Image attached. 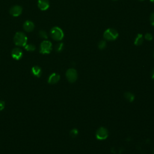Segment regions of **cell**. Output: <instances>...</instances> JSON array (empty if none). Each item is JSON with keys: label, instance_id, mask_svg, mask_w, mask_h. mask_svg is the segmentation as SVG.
Segmentation results:
<instances>
[{"label": "cell", "instance_id": "27", "mask_svg": "<svg viewBox=\"0 0 154 154\" xmlns=\"http://www.w3.org/2000/svg\"><path fill=\"white\" fill-rule=\"evenodd\" d=\"M114 1H116V0H114Z\"/></svg>", "mask_w": 154, "mask_h": 154}, {"label": "cell", "instance_id": "25", "mask_svg": "<svg viewBox=\"0 0 154 154\" xmlns=\"http://www.w3.org/2000/svg\"><path fill=\"white\" fill-rule=\"evenodd\" d=\"M138 1H145V0H138Z\"/></svg>", "mask_w": 154, "mask_h": 154}, {"label": "cell", "instance_id": "7", "mask_svg": "<svg viewBox=\"0 0 154 154\" xmlns=\"http://www.w3.org/2000/svg\"><path fill=\"white\" fill-rule=\"evenodd\" d=\"M22 8L19 5H14L10 8V13L14 17H18L22 14Z\"/></svg>", "mask_w": 154, "mask_h": 154}, {"label": "cell", "instance_id": "22", "mask_svg": "<svg viewBox=\"0 0 154 154\" xmlns=\"http://www.w3.org/2000/svg\"><path fill=\"white\" fill-rule=\"evenodd\" d=\"M5 107V102L3 101L0 100V111L3 110Z\"/></svg>", "mask_w": 154, "mask_h": 154}, {"label": "cell", "instance_id": "4", "mask_svg": "<svg viewBox=\"0 0 154 154\" xmlns=\"http://www.w3.org/2000/svg\"><path fill=\"white\" fill-rule=\"evenodd\" d=\"M52 50V45L50 41L44 40L41 43L40 52L43 54H50Z\"/></svg>", "mask_w": 154, "mask_h": 154}, {"label": "cell", "instance_id": "9", "mask_svg": "<svg viewBox=\"0 0 154 154\" xmlns=\"http://www.w3.org/2000/svg\"><path fill=\"white\" fill-rule=\"evenodd\" d=\"M60 79V76L56 74V73H53L48 78V83L50 84H54L57 83Z\"/></svg>", "mask_w": 154, "mask_h": 154}, {"label": "cell", "instance_id": "5", "mask_svg": "<svg viewBox=\"0 0 154 154\" xmlns=\"http://www.w3.org/2000/svg\"><path fill=\"white\" fill-rule=\"evenodd\" d=\"M108 137V131L104 127H101L97 129L96 132V137L99 140H104Z\"/></svg>", "mask_w": 154, "mask_h": 154}, {"label": "cell", "instance_id": "2", "mask_svg": "<svg viewBox=\"0 0 154 154\" xmlns=\"http://www.w3.org/2000/svg\"><path fill=\"white\" fill-rule=\"evenodd\" d=\"M104 38L108 41H114L119 37L118 31L112 28H109L104 33Z\"/></svg>", "mask_w": 154, "mask_h": 154}, {"label": "cell", "instance_id": "3", "mask_svg": "<svg viewBox=\"0 0 154 154\" xmlns=\"http://www.w3.org/2000/svg\"><path fill=\"white\" fill-rule=\"evenodd\" d=\"M51 37L56 41H61L64 37V33L63 30L58 27H54L50 31Z\"/></svg>", "mask_w": 154, "mask_h": 154}, {"label": "cell", "instance_id": "1", "mask_svg": "<svg viewBox=\"0 0 154 154\" xmlns=\"http://www.w3.org/2000/svg\"><path fill=\"white\" fill-rule=\"evenodd\" d=\"M14 42L17 46H25L27 44V37L22 32H18L14 37Z\"/></svg>", "mask_w": 154, "mask_h": 154}, {"label": "cell", "instance_id": "23", "mask_svg": "<svg viewBox=\"0 0 154 154\" xmlns=\"http://www.w3.org/2000/svg\"><path fill=\"white\" fill-rule=\"evenodd\" d=\"M152 78L153 80H154V69L152 71Z\"/></svg>", "mask_w": 154, "mask_h": 154}, {"label": "cell", "instance_id": "12", "mask_svg": "<svg viewBox=\"0 0 154 154\" xmlns=\"http://www.w3.org/2000/svg\"><path fill=\"white\" fill-rule=\"evenodd\" d=\"M143 36L141 33H138L134 40V45L136 46H140L143 43Z\"/></svg>", "mask_w": 154, "mask_h": 154}, {"label": "cell", "instance_id": "15", "mask_svg": "<svg viewBox=\"0 0 154 154\" xmlns=\"http://www.w3.org/2000/svg\"><path fill=\"white\" fill-rule=\"evenodd\" d=\"M106 46H107V42L105 40H100L98 42V44H97V46H98V48L99 50H104V49L106 48Z\"/></svg>", "mask_w": 154, "mask_h": 154}, {"label": "cell", "instance_id": "16", "mask_svg": "<svg viewBox=\"0 0 154 154\" xmlns=\"http://www.w3.org/2000/svg\"><path fill=\"white\" fill-rule=\"evenodd\" d=\"M25 49L27 51H34L36 50V46L33 44H27L25 46Z\"/></svg>", "mask_w": 154, "mask_h": 154}, {"label": "cell", "instance_id": "6", "mask_svg": "<svg viewBox=\"0 0 154 154\" xmlns=\"http://www.w3.org/2000/svg\"><path fill=\"white\" fill-rule=\"evenodd\" d=\"M66 76L67 80L70 82H74L78 78V73L75 69L71 68L68 69L66 71Z\"/></svg>", "mask_w": 154, "mask_h": 154}, {"label": "cell", "instance_id": "17", "mask_svg": "<svg viewBox=\"0 0 154 154\" xmlns=\"http://www.w3.org/2000/svg\"><path fill=\"white\" fill-rule=\"evenodd\" d=\"M63 48H64L63 43H59V44L56 45L55 48L56 51L59 52H61L63 50Z\"/></svg>", "mask_w": 154, "mask_h": 154}, {"label": "cell", "instance_id": "20", "mask_svg": "<svg viewBox=\"0 0 154 154\" xmlns=\"http://www.w3.org/2000/svg\"><path fill=\"white\" fill-rule=\"evenodd\" d=\"M144 39L148 41H151L153 39V36L151 33H146L144 35Z\"/></svg>", "mask_w": 154, "mask_h": 154}, {"label": "cell", "instance_id": "8", "mask_svg": "<svg viewBox=\"0 0 154 154\" xmlns=\"http://www.w3.org/2000/svg\"><path fill=\"white\" fill-rule=\"evenodd\" d=\"M23 52L19 48H14L12 51V57L16 60H19L22 57Z\"/></svg>", "mask_w": 154, "mask_h": 154}, {"label": "cell", "instance_id": "13", "mask_svg": "<svg viewBox=\"0 0 154 154\" xmlns=\"http://www.w3.org/2000/svg\"><path fill=\"white\" fill-rule=\"evenodd\" d=\"M31 72L33 75L36 77H40L42 74V70L40 67L37 66L33 67L31 69Z\"/></svg>", "mask_w": 154, "mask_h": 154}, {"label": "cell", "instance_id": "21", "mask_svg": "<svg viewBox=\"0 0 154 154\" xmlns=\"http://www.w3.org/2000/svg\"><path fill=\"white\" fill-rule=\"evenodd\" d=\"M149 20H150V22H151V25L154 27V12L151 13Z\"/></svg>", "mask_w": 154, "mask_h": 154}, {"label": "cell", "instance_id": "14", "mask_svg": "<svg viewBox=\"0 0 154 154\" xmlns=\"http://www.w3.org/2000/svg\"><path fill=\"white\" fill-rule=\"evenodd\" d=\"M124 97H125V98L127 99V101H128L129 102H132L134 101V98H135V97H134V95H133L132 93L131 92H126L124 94Z\"/></svg>", "mask_w": 154, "mask_h": 154}, {"label": "cell", "instance_id": "26", "mask_svg": "<svg viewBox=\"0 0 154 154\" xmlns=\"http://www.w3.org/2000/svg\"><path fill=\"white\" fill-rule=\"evenodd\" d=\"M153 56H154V54H153Z\"/></svg>", "mask_w": 154, "mask_h": 154}, {"label": "cell", "instance_id": "24", "mask_svg": "<svg viewBox=\"0 0 154 154\" xmlns=\"http://www.w3.org/2000/svg\"><path fill=\"white\" fill-rule=\"evenodd\" d=\"M150 1L152 2V3H154V0H150Z\"/></svg>", "mask_w": 154, "mask_h": 154}, {"label": "cell", "instance_id": "19", "mask_svg": "<svg viewBox=\"0 0 154 154\" xmlns=\"http://www.w3.org/2000/svg\"><path fill=\"white\" fill-rule=\"evenodd\" d=\"M39 36H40V37L45 39H46L48 38V37L47 33L44 30H40L39 31Z\"/></svg>", "mask_w": 154, "mask_h": 154}, {"label": "cell", "instance_id": "11", "mask_svg": "<svg viewBox=\"0 0 154 154\" xmlns=\"http://www.w3.org/2000/svg\"><path fill=\"white\" fill-rule=\"evenodd\" d=\"M24 29L27 32H31L34 29V24L30 20H26L24 24Z\"/></svg>", "mask_w": 154, "mask_h": 154}, {"label": "cell", "instance_id": "18", "mask_svg": "<svg viewBox=\"0 0 154 154\" xmlns=\"http://www.w3.org/2000/svg\"><path fill=\"white\" fill-rule=\"evenodd\" d=\"M78 134V131L76 128H74L70 132V136H71L72 138L76 137Z\"/></svg>", "mask_w": 154, "mask_h": 154}, {"label": "cell", "instance_id": "10", "mask_svg": "<svg viewBox=\"0 0 154 154\" xmlns=\"http://www.w3.org/2000/svg\"><path fill=\"white\" fill-rule=\"evenodd\" d=\"M38 7L41 10H46L50 7V2H49L48 0H39Z\"/></svg>", "mask_w": 154, "mask_h": 154}]
</instances>
